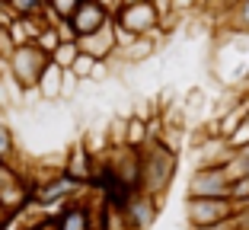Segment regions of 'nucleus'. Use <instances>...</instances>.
<instances>
[{"mask_svg": "<svg viewBox=\"0 0 249 230\" xmlns=\"http://www.w3.org/2000/svg\"><path fill=\"white\" fill-rule=\"evenodd\" d=\"M179 170V150L166 141H147L141 147V192L163 201Z\"/></svg>", "mask_w": 249, "mask_h": 230, "instance_id": "1", "label": "nucleus"}, {"mask_svg": "<svg viewBox=\"0 0 249 230\" xmlns=\"http://www.w3.org/2000/svg\"><path fill=\"white\" fill-rule=\"evenodd\" d=\"M48 61L52 58H48L36 42L32 45H19V48L13 52V58L7 61V77L22 89V93H36L38 77H42V71L48 67Z\"/></svg>", "mask_w": 249, "mask_h": 230, "instance_id": "2", "label": "nucleus"}, {"mask_svg": "<svg viewBox=\"0 0 249 230\" xmlns=\"http://www.w3.org/2000/svg\"><path fill=\"white\" fill-rule=\"evenodd\" d=\"M230 182L227 166H195L189 186H185V198H230Z\"/></svg>", "mask_w": 249, "mask_h": 230, "instance_id": "3", "label": "nucleus"}, {"mask_svg": "<svg viewBox=\"0 0 249 230\" xmlns=\"http://www.w3.org/2000/svg\"><path fill=\"white\" fill-rule=\"evenodd\" d=\"M115 26L128 29L131 35H160V10L154 7V0H141V3H128L115 16Z\"/></svg>", "mask_w": 249, "mask_h": 230, "instance_id": "4", "label": "nucleus"}, {"mask_svg": "<svg viewBox=\"0 0 249 230\" xmlns=\"http://www.w3.org/2000/svg\"><path fill=\"white\" fill-rule=\"evenodd\" d=\"M185 217L189 227H211L233 217L230 198H185Z\"/></svg>", "mask_w": 249, "mask_h": 230, "instance_id": "5", "label": "nucleus"}, {"mask_svg": "<svg viewBox=\"0 0 249 230\" xmlns=\"http://www.w3.org/2000/svg\"><path fill=\"white\" fill-rule=\"evenodd\" d=\"M96 217H99V208H96L93 201L77 198V201H71V205H64V208L58 211L54 230H96Z\"/></svg>", "mask_w": 249, "mask_h": 230, "instance_id": "6", "label": "nucleus"}, {"mask_svg": "<svg viewBox=\"0 0 249 230\" xmlns=\"http://www.w3.org/2000/svg\"><path fill=\"white\" fill-rule=\"evenodd\" d=\"M157 214H160V201L144 192H134L124 205V217H128L131 230H150L157 224Z\"/></svg>", "mask_w": 249, "mask_h": 230, "instance_id": "7", "label": "nucleus"}, {"mask_svg": "<svg viewBox=\"0 0 249 230\" xmlns=\"http://www.w3.org/2000/svg\"><path fill=\"white\" fill-rule=\"evenodd\" d=\"M77 45H80V52L93 54L96 61H112L118 54V45H115V26H112V19L106 22L103 29L89 32V35L77 38Z\"/></svg>", "mask_w": 249, "mask_h": 230, "instance_id": "8", "label": "nucleus"}, {"mask_svg": "<svg viewBox=\"0 0 249 230\" xmlns=\"http://www.w3.org/2000/svg\"><path fill=\"white\" fill-rule=\"evenodd\" d=\"M109 19H112V16L106 13L96 0H83L80 7H77V13L71 16V26H73V32H77V38H83V35H89V32L103 29Z\"/></svg>", "mask_w": 249, "mask_h": 230, "instance_id": "9", "label": "nucleus"}, {"mask_svg": "<svg viewBox=\"0 0 249 230\" xmlns=\"http://www.w3.org/2000/svg\"><path fill=\"white\" fill-rule=\"evenodd\" d=\"M61 170H64L71 179H77V182L89 186V182H93V170H96V157L89 154L83 144H77V147L67 150V157H64V163H61Z\"/></svg>", "mask_w": 249, "mask_h": 230, "instance_id": "10", "label": "nucleus"}, {"mask_svg": "<svg viewBox=\"0 0 249 230\" xmlns=\"http://www.w3.org/2000/svg\"><path fill=\"white\" fill-rule=\"evenodd\" d=\"M217 26H224L230 35H243V38H249V0H240V3H236V7L230 10V13L224 16Z\"/></svg>", "mask_w": 249, "mask_h": 230, "instance_id": "11", "label": "nucleus"}, {"mask_svg": "<svg viewBox=\"0 0 249 230\" xmlns=\"http://www.w3.org/2000/svg\"><path fill=\"white\" fill-rule=\"evenodd\" d=\"M122 144H128V147H144L147 144V119H141V115H128L122 125Z\"/></svg>", "mask_w": 249, "mask_h": 230, "instance_id": "12", "label": "nucleus"}, {"mask_svg": "<svg viewBox=\"0 0 249 230\" xmlns=\"http://www.w3.org/2000/svg\"><path fill=\"white\" fill-rule=\"evenodd\" d=\"M0 160H10V163H19V144H16V134L10 119L0 112Z\"/></svg>", "mask_w": 249, "mask_h": 230, "instance_id": "13", "label": "nucleus"}, {"mask_svg": "<svg viewBox=\"0 0 249 230\" xmlns=\"http://www.w3.org/2000/svg\"><path fill=\"white\" fill-rule=\"evenodd\" d=\"M99 64H103V61H96L93 54L80 52L77 58H73V64H71V74L77 77L80 83H89V80H96V71H99Z\"/></svg>", "mask_w": 249, "mask_h": 230, "instance_id": "14", "label": "nucleus"}, {"mask_svg": "<svg viewBox=\"0 0 249 230\" xmlns=\"http://www.w3.org/2000/svg\"><path fill=\"white\" fill-rule=\"evenodd\" d=\"M0 7L10 10L13 16H38V10L45 7V0H0Z\"/></svg>", "mask_w": 249, "mask_h": 230, "instance_id": "15", "label": "nucleus"}, {"mask_svg": "<svg viewBox=\"0 0 249 230\" xmlns=\"http://www.w3.org/2000/svg\"><path fill=\"white\" fill-rule=\"evenodd\" d=\"M227 176L230 179H240V176H249V147H240L230 154L227 160Z\"/></svg>", "mask_w": 249, "mask_h": 230, "instance_id": "16", "label": "nucleus"}, {"mask_svg": "<svg viewBox=\"0 0 249 230\" xmlns=\"http://www.w3.org/2000/svg\"><path fill=\"white\" fill-rule=\"evenodd\" d=\"M230 205H233V214L249 205V176H240L230 182Z\"/></svg>", "mask_w": 249, "mask_h": 230, "instance_id": "17", "label": "nucleus"}, {"mask_svg": "<svg viewBox=\"0 0 249 230\" xmlns=\"http://www.w3.org/2000/svg\"><path fill=\"white\" fill-rule=\"evenodd\" d=\"M77 54H80V45H77V42H61L58 48L52 52V61L58 67H64V71H71V64H73Z\"/></svg>", "mask_w": 249, "mask_h": 230, "instance_id": "18", "label": "nucleus"}, {"mask_svg": "<svg viewBox=\"0 0 249 230\" xmlns=\"http://www.w3.org/2000/svg\"><path fill=\"white\" fill-rule=\"evenodd\" d=\"M236 3H240V0H201L198 7L205 10V13L211 16V19H217V22H220V19H224V16L230 13V10L236 7Z\"/></svg>", "mask_w": 249, "mask_h": 230, "instance_id": "19", "label": "nucleus"}, {"mask_svg": "<svg viewBox=\"0 0 249 230\" xmlns=\"http://www.w3.org/2000/svg\"><path fill=\"white\" fill-rule=\"evenodd\" d=\"M36 45H38V48H42L45 54H48V58H52V52H54V48H58V45H61V35H58V29H54V26H45V29L38 32Z\"/></svg>", "mask_w": 249, "mask_h": 230, "instance_id": "20", "label": "nucleus"}, {"mask_svg": "<svg viewBox=\"0 0 249 230\" xmlns=\"http://www.w3.org/2000/svg\"><path fill=\"white\" fill-rule=\"evenodd\" d=\"M48 3V10H52L58 19H71L73 13H77V7H80L83 0H45Z\"/></svg>", "mask_w": 249, "mask_h": 230, "instance_id": "21", "label": "nucleus"}, {"mask_svg": "<svg viewBox=\"0 0 249 230\" xmlns=\"http://www.w3.org/2000/svg\"><path fill=\"white\" fill-rule=\"evenodd\" d=\"M13 52H16V42H13V35H10V29L0 22V61L7 64V61L13 58Z\"/></svg>", "mask_w": 249, "mask_h": 230, "instance_id": "22", "label": "nucleus"}, {"mask_svg": "<svg viewBox=\"0 0 249 230\" xmlns=\"http://www.w3.org/2000/svg\"><path fill=\"white\" fill-rule=\"evenodd\" d=\"M54 29H58L61 42H77V32H73L71 19H58V22H54Z\"/></svg>", "mask_w": 249, "mask_h": 230, "instance_id": "23", "label": "nucleus"}, {"mask_svg": "<svg viewBox=\"0 0 249 230\" xmlns=\"http://www.w3.org/2000/svg\"><path fill=\"white\" fill-rule=\"evenodd\" d=\"M96 3H99V7H103L109 16H115L118 10H122V0H96Z\"/></svg>", "mask_w": 249, "mask_h": 230, "instance_id": "24", "label": "nucleus"}, {"mask_svg": "<svg viewBox=\"0 0 249 230\" xmlns=\"http://www.w3.org/2000/svg\"><path fill=\"white\" fill-rule=\"evenodd\" d=\"M13 221H16V214L7 208V205H3V201H0V227H10Z\"/></svg>", "mask_w": 249, "mask_h": 230, "instance_id": "25", "label": "nucleus"}, {"mask_svg": "<svg viewBox=\"0 0 249 230\" xmlns=\"http://www.w3.org/2000/svg\"><path fill=\"white\" fill-rule=\"evenodd\" d=\"M243 89H249V58H246V67H243Z\"/></svg>", "mask_w": 249, "mask_h": 230, "instance_id": "26", "label": "nucleus"}, {"mask_svg": "<svg viewBox=\"0 0 249 230\" xmlns=\"http://www.w3.org/2000/svg\"><path fill=\"white\" fill-rule=\"evenodd\" d=\"M3 77H7V64H3V61H0V80H3Z\"/></svg>", "mask_w": 249, "mask_h": 230, "instance_id": "27", "label": "nucleus"}, {"mask_svg": "<svg viewBox=\"0 0 249 230\" xmlns=\"http://www.w3.org/2000/svg\"><path fill=\"white\" fill-rule=\"evenodd\" d=\"M128 3H141V0H122V7H128Z\"/></svg>", "mask_w": 249, "mask_h": 230, "instance_id": "28", "label": "nucleus"}, {"mask_svg": "<svg viewBox=\"0 0 249 230\" xmlns=\"http://www.w3.org/2000/svg\"><path fill=\"white\" fill-rule=\"evenodd\" d=\"M0 230H10V227H0Z\"/></svg>", "mask_w": 249, "mask_h": 230, "instance_id": "29", "label": "nucleus"}]
</instances>
